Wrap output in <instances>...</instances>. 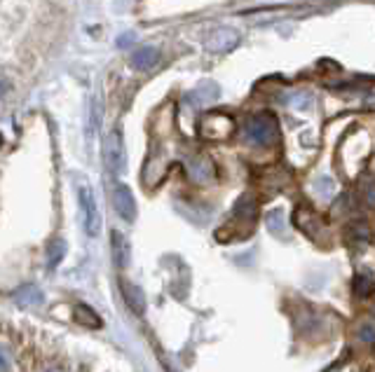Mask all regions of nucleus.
<instances>
[{"mask_svg":"<svg viewBox=\"0 0 375 372\" xmlns=\"http://www.w3.org/2000/svg\"><path fill=\"white\" fill-rule=\"evenodd\" d=\"M244 136L249 143L261 145V148L275 145L277 141H279V124H277L275 115H270V113L253 115L244 127Z\"/></svg>","mask_w":375,"mask_h":372,"instance_id":"1","label":"nucleus"},{"mask_svg":"<svg viewBox=\"0 0 375 372\" xmlns=\"http://www.w3.org/2000/svg\"><path fill=\"white\" fill-rule=\"evenodd\" d=\"M233 131H235V122L228 115L221 113L204 115L200 122V133L204 138H211V141H225Z\"/></svg>","mask_w":375,"mask_h":372,"instance_id":"2","label":"nucleus"},{"mask_svg":"<svg viewBox=\"0 0 375 372\" xmlns=\"http://www.w3.org/2000/svg\"><path fill=\"white\" fill-rule=\"evenodd\" d=\"M80 211H83V225H85V232L89 237H96L101 230V216H99V208H96V201H94V195L87 185H80Z\"/></svg>","mask_w":375,"mask_h":372,"instance_id":"3","label":"nucleus"},{"mask_svg":"<svg viewBox=\"0 0 375 372\" xmlns=\"http://www.w3.org/2000/svg\"><path fill=\"white\" fill-rule=\"evenodd\" d=\"M103 160H106V166L113 173H120L125 168V143L120 131L108 133L106 143H103Z\"/></svg>","mask_w":375,"mask_h":372,"instance_id":"4","label":"nucleus"},{"mask_svg":"<svg viewBox=\"0 0 375 372\" xmlns=\"http://www.w3.org/2000/svg\"><path fill=\"white\" fill-rule=\"evenodd\" d=\"M293 220H296L298 230L305 232L308 237H312V239H319V237H321L324 223H321V218L317 216V213L310 206H298V211H296V216H293Z\"/></svg>","mask_w":375,"mask_h":372,"instance_id":"5","label":"nucleus"},{"mask_svg":"<svg viewBox=\"0 0 375 372\" xmlns=\"http://www.w3.org/2000/svg\"><path fill=\"white\" fill-rule=\"evenodd\" d=\"M113 204H115V211L120 213V218H125L127 223H131V220L136 218V201L127 185H118V188H115Z\"/></svg>","mask_w":375,"mask_h":372,"instance_id":"6","label":"nucleus"},{"mask_svg":"<svg viewBox=\"0 0 375 372\" xmlns=\"http://www.w3.org/2000/svg\"><path fill=\"white\" fill-rule=\"evenodd\" d=\"M237 33L230 31V28H218V31H211V36L206 38V47L211 52H225L230 47L237 45Z\"/></svg>","mask_w":375,"mask_h":372,"instance_id":"7","label":"nucleus"},{"mask_svg":"<svg viewBox=\"0 0 375 372\" xmlns=\"http://www.w3.org/2000/svg\"><path fill=\"white\" fill-rule=\"evenodd\" d=\"M258 216V204H256V199L249 195H244L242 199L235 204V220L237 223H244V225H253V220H256Z\"/></svg>","mask_w":375,"mask_h":372,"instance_id":"8","label":"nucleus"},{"mask_svg":"<svg viewBox=\"0 0 375 372\" xmlns=\"http://www.w3.org/2000/svg\"><path fill=\"white\" fill-rule=\"evenodd\" d=\"M160 54L155 47H141L134 52V56H131V66L138 68V71H148V68H153L155 63H158Z\"/></svg>","mask_w":375,"mask_h":372,"instance_id":"9","label":"nucleus"},{"mask_svg":"<svg viewBox=\"0 0 375 372\" xmlns=\"http://www.w3.org/2000/svg\"><path fill=\"white\" fill-rule=\"evenodd\" d=\"M113 255H115V265L118 267H127L129 263V241L125 239V234H120V232H113Z\"/></svg>","mask_w":375,"mask_h":372,"instance_id":"10","label":"nucleus"},{"mask_svg":"<svg viewBox=\"0 0 375 372\" xmlns=\"http://www.w3.org/2000/svg\"><path fill=\"white\" fill-rule=\"evenodd\" d=\"M190 176H193L197 183H209V180L213 178V164L211 160H193L190 162Z\"/></svg>","mask_w":375,"mask_h":372,"instance_id":"11","label":"nucleus"},{"mask_svg":"<svg viewBox=\"0 0 375 372\" xmlns=\"http://www.w3.org/2000/svg\"><path fill=\"white\" fill-rule=\"evenodd\" d=\"M122 290H125L127 305H129L131 309H134L136 314H143V311H146V298H143L141 288L131 286V283H122Z\"/></svg>","mask_w":375,"mask_h":372,"instance_id":"12","label":"nucleus"},{"mask_svg":"<svg viewBox=\"0 0 375 372\" xmlns=\"http://www.w3.org/2000/svg\"><path fill=\"white\" fill-rule=\"evenodd\" d=\"M75 321L85 328H101V318L96 316L94 309H89L87 305H78L75 307Z\"/></svg>","mask_w":375,"mask_h":372,"instance_id":"13","label":"nucleus"},{"mask_svg":"<svg viewBox=\"0 0 375 372\" xmlns=\"http://www.w3.org/2000/svg\"><path fill=\"white\" fill-rule=\"evenodd\" d=\"M14 302L19 307H36V305H40V302H43V295H40L38 288L26 286V288H21L19 293L14 295Z\"/></svg>","mask_w":375,"mask_h":372,"instance_id":"14","label":"nucleus"},{"mask_svg":"<svg viewBox=\"0 0 375 372\" xmlns=\"http://www.w3.org/2000/svg\"><path fill=\"white\" fill-rule=\"evenodd\" d=\"M375 290V278L371 274H366V272H359V274L354 276V293L359 295V298H368Z\"/></svg>","mask_w":375,"mask_h":372,"instance_id":"15","label":"nucleus"},{"mask_svg":"<svg viewBox=\"0 0 375 372\" xmlns=\"http://www.w3.org/2000/svg\"><path fill=\"white\" fill-rule=\"evenodd\" d=\"M347 239L354 241V243H366L368 241V228L363 223H352L347 228Z\"/></svg>","mask_w":375,"mask_h":372,"instance_id":"16","label":"nucleus"},{"mask_svg":"<svg viewBox=\"0 0 375 372\" xmlns=\"http://www.w3.org/2000/svg\"><path fill=\"white\" fill-rule=\"evenodd\" d=\"M265 223H268V230L272 232V234H277V237L284 234V216H281V211H270L268 218H265Z\"/></svg>","mask_w":375,"mask_h":372,"instance_id":"17","label":"nucleus"},{"mask_svg":"<svg viewBox=\"0 0 375 372\" xmlns=\"http://www.w3.org/2000/svg\"><path fill=\"white\" fill-rule=\"evenodd\" d=\"M63 253H66V243H63L61 239L52 241V246H50V270H54V267L61 263Z\"/></svg>","mask_w":375,"mask_h":372,"instance_id":"18","label":"nucleus"},{"mask_svg":"<svg viewBox=\"0 0 375 372\" xmlns=\"http://www.w3.org/2000/svg\"><path fill=\"white\" fill-rule=\"evenodd\" d=\"M361 197L366 201V206L375 208V178H366L361 183Z\"/></svg>","mask_w":375,"mask_h":372,"instance_id":"19","label":"nucleus"},{"mask_svg":"<svg viewBox=\"0 0 375 372\" xmlns=\"http://www.w3.org/2000/svg\"><path fill=\"white\" fill-rule=\"evenodd\" d=\"M314 193L321 195V197H333V193H336V185H333L331 178H317L314 180Z\"/></svg>","mask_w":375,"mask_h":372,"instance_id":"20","label":"nucleus"},{"mask_svg":"<svg viewBox=\"0 0 375 372\" xmlns=\"http://www.w3.org/2000/svg\"><path fill=\"white\" fill-rule=\"evenodd\" d=\"M359 340L366 342V344H375V328L373 325H361L359 328Z\"/></svg>","mask_w":375,"mask_h":372,"instance_id":"21","label":"nucleus"},{"mask_svg":"<svg viewBox=\"0 0 375 372\" xmlns=\"http://www.w3.org/2000/svg\"><path fill=\"white\" fill-rule=\"evenodd\" d=\"M0 372H10V356L5 349H0Z\"/></svg>","mask_w":375,"mask_h":372,"instance_id":"22","label":"nucleus"},{"mask_svg":"<svg viewBox=\"0 0 375 372\" xmlns=\"http://www.w3.org/2000/svg\"><path fill=\"white\" fill-rule=\"evenodd\" d=\"M331 372H359V370L352 368V365H343V368H333Z\"/></svg>","mask_w":375,"mask_h":372,"instance_id":"23","label":"nucleus"},{"mask_svg":"<svg viewBox=\"0 0 375 372\" xmlns=\"http://www.w3.org/2000/svg\"><path fill=\"white\" fill-rule=\"evenodd\" d=\"M5 91H8V85H5V83H3V80H0V96H3V94H5Z\"/></svg>","mask_w":375,"mask_h":372,"instance_id":"24","label":"nucleus"},{"mask_svg":"<svg viewBox=\"0 0 375 372\" xmlns=\"http://www.w3.org/2000/svg\"><path fill=\"white\" fill-rule=\"evenodd\" d=\"M0 145H3V136H0Z\"/></svg>","mask_w":375,"mask_h":372,"instance_id":"25","label":"nucleus"},{"mask_svg":"<svg viewBox=\"0 0 375 372\" xmlns=\"http://www.w3.org/2000/svg\"><path fill=\"white\" fill-rule=\"evenodd\" d=\"M373 311H375V309H373Z\"/></svg>","mask_w":375,"mask_h":372,"instance_id":"26","label":"nucleus"}]
</instances>
